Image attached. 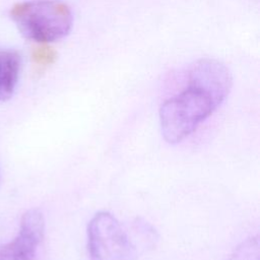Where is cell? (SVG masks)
I'll return each mask as SVG.
<instances>
[{
	"instance_id": "cell-1",
	"label": "cell",
	"mask_w": 260,
	"mask_h": 260,
	"mask_svg": "<svg viewBox=\"0 0 260 260\" xmlns=\"http://www.w3.org/2000/svg\"><path fill=\"white\" fill-rule=\"evenodd\" d=\"M221 104L222 102L209 91L188 83L181 92L168 99L160 106L161 135L171 144L181 142L210 117Z\"/></svg>"
},
{
	"instance_id": "cell-2",
	"label": "cell",
	"mask_w": 260,
	"mask_h": 260,
	"mask_svg": "<svg viewBox=\"0 0 260 260\" xmlns=\"http://www.w3.org/2000/svg\"><path fill=\"white\" fill-rule=\"evenodd\" d=\"M10 17L28 40L49 44L65 38L72 28L73 14L61 0H28L14 4Z\"/></svg>"
},
{
	"instance_id": "cell-3",
	"label": "cell",
	"mask_w": 260,
	"mask_h": 260,
	"mask_svg": "<svg viewBox=\"0 0 260 260\" xmlns=\"http://www.w3.org/2000/svg\"><path fill=\"white\" fill-rule=\"evenodd\" d=\"M90 260H136L137 252L117 218L108 211L95 213L87 225Z\"/></svg>"
},
{
	"instance_id": "cell-4",
	"label": "cell",
	"mask_w": 260,
	"mask_h": 260,
	"mask_svg": "<svg viewBox=\"0 0 260 260\" xmlns=\"http://www.w3.org/2000/svg\"><path fill=\"white\" fill-rule=\"evenodd\" d=\"M187 82L204 88L223 103L231 91L233 78L223 63L212 58H202L190 65Z\"/></svg>"
},
{
	"instance_id": "cell-5",
	"label": "cell",
	"mask_w": 260,
	"mask_h": 260,
	"mask_svg": "<svg viewBox=\"0 0 260 260\" xmlns=\"http://www.w3.org/2000/svg\"><path fill=\"white\" fill-rule=\"evenodd\" d=\"M21 69V57L14 50L0 51V102L9 100L16 88Z\"/></svg>"
},
{
	"instance_id": "cell-6",
	"label": "cell",
	"mask_w": 260,
	"mask_h": 260,
	"mask_svg": "<svg viewBox=\"0 0 260 260\" xmlns=\"http://www.w3.org/2000/svg\"><path fill=\"white\" fill-rule=\"evenodd\" d=\"M226 260H260L258 236L243 241Z\"/></svg>"
},
{
	"instance_id": "cell-7",
	"label": "cell",
	"mask_w": 260,
	"mask_h": 260,
	"mask_svg": "<svg viewBox=\"0 0 260 260\" xmlns=\"http://www.w3.org/2000/svg\"><path fill=\"white\" fill-rule=\"evenodd\" d=\"M56 52L47 44H41L31 52L32 61L39 66L51 65L56 59Z\"/></svg>"
},
{
	"instance_id": "cell-8",
	"label": "cell",
	"mask_w": 260,
	"mask_h": 260,
	"mask_svg": "<svg viewBox=\"0 0 260 260\" xmlns=\"http://www.w3.org/2000/svg\"><path fill=\"white\" fill-rule=\"evenodd\" d=\"M0 260H37V254L15 252L0 245Z\"/></svg>"
},
{
	"instance_id": "cell-9",
	"label": "cell",
	"mask_w": 260,
	"mask_h": 260,
	"mask_svg": "<svg viewBox=\"0 0 260 260\" xmlns=\"http://www.w3.org/2000/svg\"><path fill=\"white\" fill-rule=\"evenodd\" d=\"M0 180H1V172H0Z\"/></svg>"
}]
</instances>
